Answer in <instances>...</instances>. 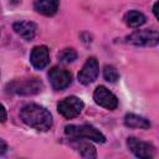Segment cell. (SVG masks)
Returning a JSON list of instances; mask_svg holds the SVG:
<instances>
[{
	"mask_svg": "<svg viewBox=\"0 0 159 159\" xmlns=\"http://www.w3.org/2000/svg\"><path fill=\"white\" fill-rule=\"evenodd\" d=\"M20 118L25 124L37 130L46 132L52 127V116L42 106L30 103L21 108Z\"/></svg>",
	"mask_w": 159,
	"mask_h": 159,
	"instance_id": "obj_1",
	"label": "cell"
},
{
	"mask_svg": "<svg viewBox=\"0 0 159 159\" xmlns=\"http://www.w3.org/2000/svg\"><path fill=\"white\" fill-rule=\"evenodd\" d=\"M42 82L37 77H22L6 84V92L16 96H34L42 91Z\"/></svg>",
	"mask_w": 159,
	"mask_h": 159,
	"instance_id": "obj_2",
	"label": "cell"
},
{
	"mask_svg": "<svg viewBox=\"0 0 159 159\" xmlns=\"http://www.w3.org/2000/svg\"><path fill=\"white\" fill-rule=\"evenodd\" d=\"M65 134L67 137H70V139H89L97 143H104L106 138L104 135L97 130L94 127L89 125V124H81V125H75V124H70L65 127Z\"/></svg>",
	"mask_w": 159,
	"mask_h": 159,
	"instance_id": "obj_3",
	"label": "cell"
},
{
	"mask_svg": "<svg viewBox=\"0 0 159 159\" xmlns=\"http://www.w3.org/2000/svg\"><path fill=\"white\" fill-rule=\"evenodd\" d=\"M83 107H84V104L78 97L70 96V97H66V98H63L62 101L58 102L57 112L62 117H65L67 119H72V118L77 117L82 112Z\"/></svg>",
	"mask_w": 159,
	"mask_h": 159,
	"instance_id": "obj_4",
	"label": "cell"
},
{
	"mask_svg": "<svg viewBox=\"0 0 159 159\" xmlns=\"http://www.w3.org/2000/svg\"><path fill=\"white\" fill-rule=\"evenodd\" d=\"M127 42L134 46H155L159 42L157 30H137L127 36Z\"/></svg>",
	"mask_w": 159,
	"mask_h": 159,
	"instance_id": "obj_5",
	"label": "cell"
},
{
	"mask_svg": "<svg viewBox=\"0 0 159 159\" xmlns=\"http://www.w3.org/2000/svg\"><path fill=\"white\" fill-rule=\"evenodd\" d=\"M127 147L135 157L142 158V159L153 158L154 153H155V149L150 143L140 140V139H138L135 137H129L127 139Z\"/></svg>",
	"mask_w": 159,
	"mask_h": 159,
	"instance_id": "obj_6",
	"label": "cell"
},
{
	"mask_svg": "<svg viewBox=\"0 0 159 159\" xmlns=\"http://www.w3.org/2000/svg\"><path fill=\"white\" fill-rule=\"evenodd\" d=\"M48 80L55 91H61L70 86V83L72 81V76L65 68L52 67L48 72Z\"/></svg>",
	"mask_w": 159,
	"mask_h": 159,
	"instance_id": "obj_7",
	"label": "cell"
},
{
	"mask_svg": "<svg viewBox=\"0 0 159 159\" xmlns=\"http://www.w3.org/2000/svg\"><path fill=\"white\" fill-rule=\"evenodd\" d=\"M98 73H99V67H98L97 60L94 57H88L84 65L82 66L81 71L78 72L77 77L82 84H89L96 81V78L98 77Z\"/></svg>",
	"mask_w": 159,
	"mask_h": 159,
	"instance_id": "obj_8",
	"label": "cell"
},
{
	"mask_svg": "<svg viewBox=\"0 0 159 159\" xmlns=\"http://www.w3.org/2000/svg\"><path fill=\"white\" fill-rule=\"evenodd\" d=\"M93 99L98 106H101L106 109L112 111V109H116L118 106V98L104 86H98L94 89Z\"/></svg>",
	"mask_w": 159,
	"mask_h": 159,
	"instance_id": "obj_9",
	"label": "cell"
},
{
	"mask_svg": "<svg viewBox=\"0 0 159 159\" xmlns=\"http://www.w3.org/2000/svg\"><path fill=\"white\" fill-rule=\"evenodd\" d=\"M30 62L34 68L42 70L50 62V52L46 46H35L30 53Z\"/></svg>",
	"mask_w": 159,
	"mask_h": 159,
	"instance_id": "obj_10",
	"label": "cell"
},
{
	"mask_svg": "<svg viewBox=\"0 0 159 159\" xmlns=\"http://www.w3.org/2000/svg\"><path fill=\"white\" fill-rule=\"evenodd\" d=\"M12 29L22 39L31 40V39H34V36L36 34L37 26L32 21H17V22H14Z\"/></svg>",
	"mask_w": 159,
	"mask_h": 159,
	"instance_id": "obj_11",
	"label": "cell"
},
{
	"mask_svg": "<svg viewBox=\"0 0 159 159\" xmlns=\"http://www.w3.org/2000/svg\"><path fill=\"white\" fill-rule=\"evenodd\" d=\"M60 1L58 0H35L34 7L35 10L45 16H52L58 10Z\"/></svg>",
	"mask_w": 159,
	"mask_h": 159,
	"instance_id": "obj_12",
	"label": "cell"
},
{
	"mask_svg": "<svg viewBox=\"0 0 159 159\" xmlns=\"http://www.w3.org/2000/svg\"><path fill=\"white\" fill-rule=\"evenodd\" d=\"M124 124L129 128H140V129H148L150 128V122L134 113H127L124 117Z\"/></svg>",
	"mask_w": 159,
	"mask_h": 159,
	"instance_id": "obj_13",
	"label": "cell"
},
{
	"mask_svg": "<svg viewBox=\"0 0 159 159\" xmlns=\"http://www.w3.org/2000/svg\"><path fill=\"white\" fill-rule=\"evenodd\" d=\"M124 21L129 27H139L143 24H145L147 19L143 12L138 10H130L124 15Z\"/></svg>",
	"mask_w": 159,
	"mask_h": 159,
	"instance_id": "obj_14",
	"label": "cell"
},
{
	"mask_svg": "<svg viewBox=\"0 0 159 159\" xmlns=\"http://www.w3.org/2000/svg\"><path fill=\"white\" fill-rule=\"evenodd\" d=\"M78 140H80V139H78ZM73 145H75V148L78 150V153L81 154V157H83V158H96V157H97L96 149H94V147H93L89 142L80 140V142L75 143Z\"/></svg>",
	"mask_w": 159,
	"mask_h": 159,
	"instance_id": "obj_15",
	"label": "cell"
},
{
	"mask_svg": "<svg viewBox=\"0 0 159 159\" xmlns=\"http://www.w3.org/2000/svg\"><path fill=\"white\" fill-rule=\"evenodd\" d=\"M76 58H77V52L73 48H68L67 47V48H63L62 51H60V53H58V60L62 63L73 62Z\"/></svg>",
	"mask_w": 159,
	"mask_h": 159,
	"instance_id": "obj_16",
	"label": "cell"
},
{
	"mask_svg": "<svg viewBox=\"0 0 159 159\" xmlns=\"http://www.w3.org/2000/svg\"><path fill=\"white\" fill-rule=\"evenodd\" d=\"M103 77H104L106 81H108L111 83H114L119 78V73H118V71H117V68L114 66L107 65L103 68Z\"/></svg>",
	"mask_w": 159,
	"mask_h": 159,
	"instance_id": "obj_17",
	"label": "cell"
},
{
	"mask_svg": "<svg viewBox=\"0 0 159 159\" xmlns=\"http://www.w3.org/2000/svg\"><path fill=\"white\" fill-rule=\"evenodd\" d=\"M7 118V113H6V109L2 104H0V123H4Z\"/></svg>",
	"mask_w": 159,
	"mask_h": 159,
	"instance_id": "obj_18",
	"label": "cell"
},
{
	"mask_svg": "<svg viewBox=\"0 0 159 159\" xmlns=\"http://www.w3.org/2000/svg\"><path fill=\"white\" fill-rule=\"evenodd\" d=\"M6 152H7V144H6L5 140H2V139L0 138V155L5 154Z\"/></svg>",
	"mask_w": 159,
	"mask_h": 159,
	"instance_id": "obj_19",
	"label": "cell"
},
{
	"mask_svg": "<svg viewBox=\"0 0 159 159\" xmlns=\"http://www.w3.org/2000/svg\"><path fill=\"white\" fill-rule=\"evenodd\" d=\"M157 7H158V1H155L154 5H153V12H154V16L158 19L159 16H158V10H157Z\"/></svg>",
	"mask_w": 159,
	"mask_h": 159,
	"instance_id": "obj_20",
	"label": "cell"
}]
</instances>
